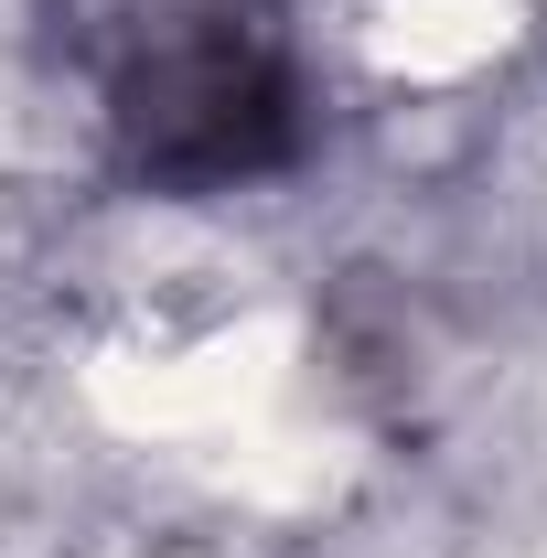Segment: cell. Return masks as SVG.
I'll return each mask as SVG.
<instances>
[{"label":"cell","mask_w":547,"mask_h":558,"mask_svg":"<svg viewBox=\"0 0 547 558\" xmlns=\"http://www.w3.org/2000/svg\"><path fill=\"white\" fill-rule=\"evenodd\" d=\"M44 44L150 194H226L301 150L290 0H44Z\"/></svg>","instance_id":"cell-1"}]
</instances>
